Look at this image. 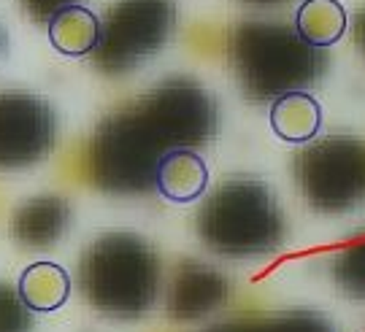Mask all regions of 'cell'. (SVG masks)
I'll use <instances>...</instances> for the list:
<instances>
[{
    "label": "cell",
    "instance_id": "obj_1",
    "mask_svg": "<svg viewBox=\"0 0 365 332\" xmlns=\"http://www.w3.org/2000/svg\"><path fill=\"white\" fill-rule=\"evenodd\" d=\"M217 122V100L209 90L195 78H165L101 119L87 152L92 184L108 194H149L157 190L163 157L209 143Z\"/></svg>",
    "mask_w": 365,
    "mask_h": 332
},
{
    "label": "cell",
    "instance_id": "obj_2",
    "mask_svg": "<svg viewBox=\"0 0 365 332\" xmlns=\"http://www.w3.org/2000/svg\"><path fill=\"white\" fill-rule=\"evenodd\" d=\"M230 68L249 100L274 103L319 84L327 54L300 38L295 25L244 19L230 33Z\"/></svg>",
    "mask_w": 365,
    "mask_h": 332
},
{
    "label": "cell",
    "instance_id": "obj_3",
    "mask_svg": "<svg viewBox=\"0 0 365 332\" xmlns=\"http://www.w3.org/2000/svg\"><path fill=\"white\" fill-rule=\"evenodd\" d=\"M195 227L206 249L230 259L271 256L287 241V217L279 194L252 176L220 181L197 208Z\"/></svg>",
    "mask_w": 365,
    "mask_h": 332
},
{
    "label": "cell",
    "instance_id": "obj_4",
    "mask_svg": "<svg viewBox=\"0 0 365 332\" xmlns=\"http://www.w3.org/2000/svg\"><path fill=\"white\" fill-rule=\"evenodd\" d=\"M160 276L155 246L130 230L98 235L78 259V284L87 303L122 321L141 319L155 308Z\"/></svg>",
    "mask_w": 365,
    "mask_h": 332
},
{
    "label": "cell",
    "instance_id": "obj_5",
    "mask_svg": "<svg viewBox=\"0 0 365 332\" xmlns=\"http://www.w3.org/2000/svg\"><path fill=\"white\" fill-rule=\"evenodd\" d=\"M292 176L317 214H349L365 203V141L354 135L309 141L292 160Z\"/></svg>",
    "mask_w": 365,
    "mask_h": 332
},
{
    "label": "cell",
    "instance_id": "obj_6",
    "mask_svg": "<svg viewBox=\"0 0 365 332\" xmlns=\"http://www.w3.org/2000/svg\"><path fill=\"white\" fill-rule=\"evenodd\" d=\"M176 30L173 0H117L103 19L92 63L106 76H122L152 60Z\"/></svg>",
    "mask_w": 365,
    "mask_h": 332
},
{
    "label": "cell",
    "instance_id": "obj_7",
    "mask_svg": "<svg viewBox=\"0 0 365 332\" xmlns=\"http://www.w3.org/2000/svg\"><path fill=\"white\" fill-rule=\"evenodd\" d=\"M57 143L52 103L33 92H0V170H25Z\"/></svg>",
    "mask_w": 365,
    "mask_h": 332
},
{
    "label": "cell",
    "instance_id": "obj_8",
    "mask_svg": "<svg viewBox=\"0 0 365 332\" xmlns=\"http://www.w3.org/2000/svg\"><path fill=\"white\" fill-rule=\"evenodd\" d=\"M230 281L206 262L182 259L168 279L165 313L179 324L200 321L225 306Z\"/></svg>",
    "mask_w": 365,
    "mask_h": 332
},
{
    "label": "cell",
    "instance_id": "obj_9",
    "mask_svg": "<svg viewBox=\"0 0 365 332\" xmlns=\"http://www.w3.org/2000/svg\"><path fill=\"white\" fill-rule=\"evenodd\" d=\"M71 227V203L63 194L30 197L11 214V238L27 249H49L66 238Z\"/></svg>",
    "mask_w": 365,
    "mask_h": 332
},
{
    "label": "cell",
    "instance_id": "obj_10",
    "mask_svg": "<svg viewBox=\"0 0 365 332\" xmlns=\"http://www.w3.org/2000/svg\"><path fill=\"white\" fill-rule=\"evenodd\" d=\"M209 190V167L192 149H176L157 167V192L173 203H192Z\"/></svg>",
    "mask_w": 365,
    "mask_h": 332
},
{
    "label": "cell",
    "instance_id": "obj_11",
    "mask_svg": "<svg viewBox=\"0 0 365 332\" xmlns=\"http://www.w3.org/2000/svg\"><path fill=\"white\" fill-rule=\"evenodd\" d=\"M206 332H339L333 319L312 308H289L268 313H247L238 319L214 324Z\"/></svg>",
    "mask_w": 365,
    "mask_h": 332
},
{
    "label": "cell",
    "instance_id": "obj_12",
    "mask_svg": "<svg viewBox=\"0 0 365 332\" xmlns=\"http://www.w3.org/2000/svg\"><path fill=\"white\" fill-rule=\"evenodd\" d=\"M271 128L287 143H309L322 128V105L309 92H289L271 103Z\"/></svg>",
    "mask_w": 365,
    "mask_h": 332
},
{
    "label": "cell",
    "instance_id": "obj_13",
    "mask_svg": "<svg viewBox=\"0 0 365 332\" xmlns=\"http://www.w3.org/2000/svg\"><path fill=\"white\" fill-rule=\"evenodd\" d=\"M346 9L341 0H303L295 11V30L317 49L336 46L346 33Z\"/></svg>",
    "mask_w": 365,
    "mask_h": 332
},
{
    "label": "cell",
    "instance_id": "obj_14",
    "mask_svg": "<svg viewBox=\"0 0 365 332\" xmlns=\"http://www.w3.org/2000/svg\"><path fill=\"white\" fill-rule=\"evenodd\" d=\"M19 294L33 313H52L66 306L71 276L54 262H36L19 276Z\"/></svg>",
    "mask_w": 365,
    "mask_h": 332
},
{
    "label": "cell",
    "instance_id": "obj_15",
    "mask_svg": "<svg viewBox=\"0 0 365 332\" xmlns=\"http://www.w3.org/2000/svg\"><path fill=\"white\" fill-rule=\"evenodd\" d=\"M101 19L84 9V6H73L57 14L49 22V41L60 54L66 57H84L98 49L101 41Z\"/></svg>",
    "mask_w": 365,
    "mask_h": 332
},
{
    "label": "cell",
    "instance_id": "obj_16",
    "mask_svg": "<svg viewBox=\"0 0 365 332\" xmlns=\"http://www.w3.org/2000/svg\"><path fill=\"white\" fill-rule=\"evenodd\" d=\"M333 281L349 300H365V230L344 243L330 262Z\"/></svg>",
    "mask_w": 365,
    "mask_h": 332
},
{
    "label": "cell",
    "instance_id": "obj_17",
    "mask_svg": "<svg viewBox=\"0 0 365 332\" xmlns=\"http://www.w3.org/2000/svg\"><path fill=\"white\" fill-rule=\"evenodd\" d=\"M36 319L33 311L25 306L19 289L9 281H0V332H33Z\"/></svg>",
    "mask_w": 365,
    "mask_h": 332
},
{
    "label": "cell",
    "instance_id": "obj_18",
    "mask_svg": "<svg viewBox=\"0 0 365 332\" xmlns=\"http://www.w3.org/2000/svg\"><path fill=\"white\" fill-rule=\"evenodd\" d=\"M81 3L84 0H19L27 19L36 22V25H49L57 14H63L66 9H73V6H81Z\"/></svg>",
    "mask_w": 365,
    "mask_h": 332
},
{
    "label": "cell",
    "instance_id": "obj_19",
    "mask_svg": "<svg viewBox=\"0 0 365 332\" xmlns=\"http://www.w3.org/2000/svg\"><path fill=\"white\" fill-rule=\"evenodd\" d=\"M352 30H354V43H357V49L365 54V9H360V11H357Z\"/></svg>",
    "mask_w": 365,
    "mask_h": 332
},
{
    "label": "cell",
    "instance_id": "obj_20",
    "mask_svg": "<svg viewBox=\"0 0 365 332\" xmlns=\"http://www.w3.org/2000/svg\"><path fill=\"white\" fill-rule=\"evenodd\" d=\"M241 3H249V6H276V3H284V0H241Z\"/></svg>",
    "mask_w": 365,
    "mask_h": 332
},
{
    "label": "cell",
    "instance_id": "obj_21",
    "mask_svg": "<svg viewBox=\"0 0 365 332\" xmlns=\"http://www.w3.org/2000/svg\"><path fill=\"white\" fill-rule=\"evenodd\" d=\"M3 46H6V33H3V27H0V54H3Z\"/></svg>",
    "mask_w": 365,
    "mask_h": 332
}]
</instances>
